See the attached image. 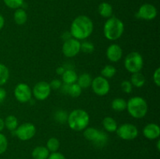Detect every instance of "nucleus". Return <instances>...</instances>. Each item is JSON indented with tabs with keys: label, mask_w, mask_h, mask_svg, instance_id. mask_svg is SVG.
<instances>
[{
	"label": "nucleus",
	"mask_w": 160,
	"mask_h": 159,
	"mask_svg": "<svg viewBox=\"0 0 160 159\" xmlns=\"http://www.w3.org/2000/svg\"><path fill=\"white\" fill-rule=\"evenodd\" d=\"M144 60L142 55L138 51H132L124 59L125 69L131 73H138L143 68Z\"/></svg>",
	"instance_id": "obj_5"
},
{
	"label": "nucleus",
	"mask_w": 160,
	"mask_h": 159,
	"mask_svg": "<svg viewBox=\"0 0 160 159\" xmlns=\"http://www.w3.org/2000/svg\"><path fill=\"white\" fill-rule=\"evenodd\" d=\"M94 24L92 19L85 15L77 17L70 26V34L77 40H84L93 32Z\"/></svg>",
	"instance_id": "obj_1"
},
{
	"label": "nucleus",
	"mask_w": 160,
	"mask_h": 159,
	"mask_svg": "<svg viewBox=\"0 0 160 159\" xmlns=\"http://www.w3.org/2000/svg\"><path fill=\"white\" fill-rule=\"evenodd\" d=\"M13 94L16 99L20 103L28 102L32 97V90L31 87L24 83L17 84L14 89Z\"/></svg>",
	"instance_id": "obj_12"
},
{
	"label": "nucleus",
	"mask_w": 160,
	"mask_h": 159,
	"mask_svg": "<svg viewBox=\"0 0 160 159\" xmlns=\"http://www.w3.org/2000/svg\"><path fill=\"white\" fill-rule=\"evenodd\" d=\"M121 89L123 92L127 94H130L133 90V86L131 84V81L129 80H123L121 83Z\"/></svg>",
	"instance_id": "obj_32"
},
{
	"label": "nucleus",
	"mask_w": 160,
	"mask_h": 159,
	"mask_svg": "<svg viewBox=\"0 0 160 159\" xmlns=\"http://www.w3.org/2000/svg\"><path fill=\"white\" fill-rule=\"evenodd\" d=\"M64 71H65V69H64L63 67H58V68L56 69V73L59 75H62V73H64Z\"/></svg>",
	"instance_id": "obj_39"
},
{
	"label": "nucleus",
	"mask_w": 160,
	"mask_h": 159,
	"mask_svg": "<svg viewBox=\"0 0 160 159\" xmlns=\"http://www.w3.org/2000/svg\"><path fill=\"white\" fill-rule=\"evenodd\" d=\"M102 125L104 129L109 132H116L117 127H118L117 121L110 116H106V118H104L102 121Z\"/></svg>",
	"instance_id": "obj_21"
},
{
	"label": "nucleus",
	"mask_w": 160,
	"mask_h": 159,
	"mask_svg": "<svg viewBox=\"0 0 160 159\" xmlns=\"http://www.w3.org/2000/svg\"><path fill=\"white\" fill-rule=\"evenodd\" d=\"M32 95L38 101H45L49 97L51 94V87L49 84L45 81H40L37 83L33 87Z\"/></svg>",
	"instance_id": "obj_11"
},
{
	"label": "nucleus",
	"mask_w": 160,
	"mask_h": 159,
	"mask_svg": "<svg viewBox=\"0 0 160 159\" xmlns=\"http://www.w3.org/2000/svg\"><path fill=\"white\" fill-rule=\"evenodd\" d=\"M153 81H154V84H156L157 87L160 86V69L157 68L154 72V74H153Z\"/></svg>",
	"instance_id": "obj_33"
},
{
	"label": "nucleus",
	"mask_w": 160,
	"mask_h": 159,
	"mask_svg": "<svg viewBox=\"0 0 160 159\" xmlns=\"http://www.w3.org/2000/svg\"><path fill=\"white\" fill-rule=\"evenodd\" d=\"M62 51L66 57H74L81 51V42L73 37H70L64 41Z\"/></svg>",
	"instance_id": "obj_10"
},
{
	"label": "nucleus",
	"mask_w": 160,
	"mask_h": 159,
	"mask_svg": "<svg viewBox=\"0 0 160 159\" xmlns=\"http://www.w3.org/2000/svg\"><path fill=\"white\" fill-rule=\"evenodd\" d=\"M98 13L101 17L103 18H109L112 16V6L109 4V2H103L100 3L98 8Z\"/></svg>",
	"instance_id": "obj_17"
},
{
	"label": "nucleus",
	"mask_w": 160,
	"mask_h": 159,
	"mask_svg": "<svg viewBox=\"0 0 160 159\" xmlns=\"http://www.w3.org/2000/svg\"><path fill=\"white\" fill-rule=\"evenodd\" d=\"M4 25H5V19L4 17H3V16L0 14V31L2 29Z\"/></svg>",
	"instance_id": "obj_38"
},
{
	"label": "nucleus",
	"mask_w": 160,
	"mask_h": 159,
	"mask_svg": "<svg viewBox=\"0 0 160 159\" xmlns=\"http://www.w3.org/2000/svg\"><path fill=\"white\" fill-rule=\"evenodd\" d=\"M47 159H66V157L63 154L56 151V152H52V154H49Z\"/></svg>",
	"instance_id": "obj_36"
},
{
	"label": "nucleus",
	"mask_w": 160,
	"mask_h": 159,
	"mask_svg": "<svg viewBox=\"0 0 160 159\" xmlns=\"http://www.w3.org/2000/svg\"><path fill=\"white\" fill-rule=\"evenodd\" d=\"M106 56L110 62H119L123 56V50L119 45L112 44L108 47L106 50Z\"/></svg>",
	"instance_id": "obj_14"
},
{
	"label": "nucleus",
	"mask_w": 160,
	"mask_h": 159,
	"mask_svg": "<svg viewBox=\"0 0 160 159\" xmlns=\"http://www.w3.org/2000/svg\"><path fill=\"white\" fill-rule=\"evenodd\" d=\"M14 22L17 25H23L28 20V14L23 9L19 8L15 10L13 13Z\"/></svg>",
	"instance_id": "obj_19"
},
{
	"label": "nucleus",
	"mask_w": 160,
	"mask_h": 159,
	"mask_svg": "<svg viewBox=\"0 0 160 159\" xmlns=\"http://www.w3.org/2000/svg\"><path fill=\"white\" fill-rule=\"evenodd\" d=\"M67 116H68V115H67L65 112L60 111V112H58L57 113H56V118L58 121L60 122V123H64V122L67 120Z\"/></svg>",
	"instance_id": "obj_34"
},
{
	"label": "nucleus",
	"mask_w": 160,
	"mask_h": 159,
	"mask_svg": "<svg viewBox=\"0 0 160 159\" xmlns=\"http://www.w3.org/2000/svg\"><path fill=\"white\" fill-rule=\"evenodd\" d=\"M36 133V127L31 123H24L16 129V135L17 138L23 141L31 140Z\"/></svg>",
	"instance_id": "obj_9"
},
{
	"label": "nucleus",
	"mask_w": 160,
	"mask_h": 159,
	"mask_svg": "<svg viewBox=\"0 0 160 159\" xmlns=\"http://www.w3.org/2000/svg\"><path fill=\"white\" fill-rule=\"evenodd\" d=\"M92 88L94 93L98 96H105L110 90V84L109 80L103 76H96L92 79Z\"/></svg>",
	"instance_id": "obj_8"
},
{
	"label": "nucleus",
	"mask_w": 160,
	"mask_h": 159,
	"mask_svg": "<svg viewBox=\"0 0 160 159\" xmlns=\"http://www.w3.org/2000/svg\"><path fill=\"white\" fill-rule=\"evenodd\" d=\"M117 73V69L112 65H106L101 71V76L106 79H109L115 76Z\"/></svg>",
	"instance_id": "obj_28"
},
{
	"label": "nucleus",
	"mask_w": 160,
	"mask_h": 159,
	"mask_svg": "<svg viewBox=\"0 0 160 159\" xmlns=\"http://www.w3.org/2000/svg\"><path fill=\"white\" fill-rule=\"evenodd\" d=\"M138 17L145 20H154L157 16V9L156 6L149 3H145L140 6L137 13Z\"/></svg>",
	"instance_id": "obj_13"
},
{
	"label": "nucleus",
	"mask_w": 160,
	"mask_h": 159,
	"mask_svg": "<svg viewBox=\"0 0 160 159\" xmlns=\"http://www.w3.org/2000/svg\"><path fill=\"white\" fill-rule=\"evenodd\" d=\"M143 135L148 140H156L160 136V128L156 123H148L143 128Z\"/></svg>",
	"instance_id": "obj_15"
},
{
	"label": "nucleus",
	"mask_w": 160,
	"mask_h": 159,
	"mask_svg": "<svg viewBox=\"0 0 160 159\" xmlns=\"http://www.w3.org/2000/svg\"><path fill=\"white\" fill-rule=\"evenodd\" d=\"M92 78L89 73H82L80 75L77 80V84L81 87V89H87L91 87Z\"/></svg>",
	"instance_id": "obj_20"
},
{
	"label": "nucleus",
	"mask_w": 160,
	"mask_h": 159,
	"mask_svg": "<svg viewBox=\"0 0 160 159\" xmlns=\"http://www.w3.org/2000/svg\"><path fill=\"white\" fill-rule=\"evenodd\" d=\"M148 108L147 101L142 97H133L127 102L128 113L134 118H144L148 112Z\"/></svg>",
	"instance_id": "obj_4"
},
{
	"label": "nucleus",
	"mask_w": 160,
	"mask_h": 159,
	"mask_svg": "<svg viewBox=\"0 0 160 159\" xmlns=\"http://www.w3.org/2000/svg\"><path fill=\"white\" fill-rule=\"evenodd\" d=\"M159 144H160V140H159L157 141V150L158 151H159L160 150V146H159Z\"/></svg>",
	"instance_id": "obj_41"
},
{
	"label": "nucleus",
	"mask_w": 160,
	"mask_h": 159,
	"mask_svg": "<svg viewBox=\"0 0 160 159\" xmlns=\"http://www.w3.org/2000/svg\"><path fill=\"white\" fill-rule=\"evenodd\" d=\"M8 147V140L4 134L0 132V154L6 151Z\"/></svg>",
	"instance_id": "obj_31"
},
{
	"label": "nucleus",
	"mask_w": 160,
	"mask_h": 159,
	"mask_svg": "<svg viewBox=\"0 0 160 159\" xmlns=\"http://www.w3.org/2000/svg\"><path fill=\"white\" fill-rule=\"evenodd\" d=\"M6 97V91L4 88L0 87V102L2 101Z\"/></svg>",
	"instance_id": "obj_37"
},
{
	"label": "nucleus",
	"mask_w": 160,
	"mask_h": 159,
	"mask_svg": "<svg viewBox=\"0 0 160 159\" xmlns=\"http://www.w3.org/2000/svg\"><path fill=\"white\" fill-rule=\"evenodd\" d=\"M5 128V123H4V120L2 118H0V132L4 129Z\"/></svg>",
	"instance_id": "obj_40"
},
{
	"label": "nucleus",
	"mask_w": 160,
	"mask_h": 159,
	"mask_svg": "<svg viewBox=\"0 0 160 159\" xmlns=\"http://www.w3.org/2000/svg\"><path fill=\"white\" fill-rule=\"evenodd\" d=\"M5 127L7 128L9 131H14L18 126V120L15 115H8L4 120Z\"/></svg>",
	"instance_id": "obj_24"
},
{
	"label": "nucleus",
	"mask_w": 160,
	"mask_h": 159,
	"mask_svg": "<svg viewBox=\"0 0 160 159\" xmlns=\"http://www.w3.org/2000/svg\"><path fill=\"white\" fill-rule=\"evenodd\" d=\"M49 85H50V87H51V89L58 90V89H59L61 87H62V82H61L59 80L56 79V80H53L50 83Z\"/></svg>",
	"instance_id": "obj_35"
},
{
	"label": "nucleus",
	"mask_w": 160,
	"mask_h": 159,
	"mask_svg": "<svg viewBox=\"0 0 160 159\" xmlns=\"http://www.w3.org/2000/svg\"><path fill=\"white\" fill-rule=\"evenodd\" d=\"M78 76L76 72L73 70H65L62 74V80L63 83L67 85L74 84L78 80Z\"/></svg>",
	"instance_id": "obj_16"
},
{
	"label": "nucleus",
	"mask_w": 160,
	"mask_h": 159,
	"mask_svg": "<svg viewBox=\"0 0 160 159\" xmlns=\"http://www.w3.org/2000/svg\"><path fill=\"white\" fill-rule=\"evenodd\" d=\"M95 50V46L90 41H84L83 43H81V51L83 52L90 54L92 53Z\"/></svg>",
	"instance_id": "obj_30"
},
{
	"label": "nucleus",
	"mask_w": 160,
	"mask_h": 159,
	"mask_svg": "<svg viewBox=\"0 0 160 159\" xmlns=\"http://www.w3.org/2000/svg\"><path fill=\"white\" fill-rule=\"evenodd\" d=\"M67 123L71 129L83 131L88 127L90 122L88 113L84 109H75L67 116Z\"/></svg>",
	"instance_id": "obj_2"
},
{
	"label": "nucleus",
	"mask_w": 160,
	"mask_h": 159,
	"mask_svg": "<svg viewBox=\"0 0 160 159\" xmlns=\"http://www.w3.org/2000/svg\"><path fill=\"white\" fill-rule=\"evenodd\" d=\"M117 134L120 138L124 140H131L138 136V129L131 123H123L117 127Z\"/></svg>",
	"instance_id": "obj_7"
},
{
	"label": "nucleus",
	"mask_w": 160,
	"mask_h": 159,
	"mask_svg": "<svg viewBox=\"0 0 160 159\" xmlns=\"http://www.w3.org/2000/svg\"><path fill=\"white\" fill-rule=\"evenodd\" d=\"M31 155L34 159H47L49 155V151L46 147L38 146L33 150Z\"/></svg>",
	"instance_id": "obj_18"
},
{
	"label": "nucleus",
	"mask_w": 160,
	"mask_h": 159,
	"mask_svg": "<svg viewBox=\"0 0 160 159\" xmlns=\"http://www.w3.org/2000/svg\"><path fill=\"white\" fill-rule=\"evenodd\" d=\"M124 31V24L120 19L115 17L108 18L103 26V34L106 39L116 41L120 38Z\"/></svg>",
	"instance_id": "obj_3"
},
{
	"label": "nucleus",
	"mask_w": 160,
	"mask_h": 159,
	"mask_svg": "<svg viewBox=\"0 0 160 159\" xmlns=\"http://www.w3.org/2000/svg\"><path fill=\"white\" fill-rule=\"evenodd\" d=\"M9 77V69L4 64L0 63V87L6 84Z\"/></svg>",
	"instance_id": "obj_26"
},
{
	"label": "nucleus",
	"mask_w": 160,
	"mask_h": 159,
	"mask_svg": "<svg viewBox=\"0 0 160 159\" xmlns=\"http://www.w3.org/2000/svg\"><path fill=\"white\" fill-rule=\"evenodd\" d=\"M131 83L132 86L135 87H142L145 84V77L140 72L135 73H132L131 78Z\"/></svg>",
	"instance_id": "obj_22"
},
{
	"label": "nucleus",
	"mask_w": 160,
	"mask_h": 159,
	"mask_svg": "<svg viewBox=\"0 0 160 159\" xmlns=\"http://www.w3.org/2000/svg\"><path fill=\"white\" fill-rule=\"evenodd\" d=\"M60 147L59 140L56 137H51L48 140L46 143V147L50 152H56Z\"/></svg>",
	"instance_id": "obj_27"
},
{
	"label": "nucleus",
	"mask_w": 160,
	"mask_h": 159,
	"mask_svg": "<svg viewBox=\"0 0 160 159\" xmlns=\"http://www.w3.org/2000/svg\"><path fill=\"white\" fill-rule=\"evenodd\" d=\"M84 136L88 140L92 142L98 147H104L108 141L107 134L94 127L86 128L84 131Z\"/></svg>",
	"instance_id": "obj_6"
},
{
	"label": "nucleus",
	"mask_w": 160,
	"mask_h": 159,
	"mask_svg": "<svg viewBox=\"0 0 160 159\" xmlns=\"http://www.w3.org/2000/svg\"><path fill=\"white\" fill-rule=\"evenodd\" d=\"M111 107L116 112H123L127 109V101L121 98H117L112 100Z\"/></svg>",
	"instance_id": "obj_23"
},
{
	"label": "nucleus",
	"mask_w": 160,
	"mask_h": 159,
	"mask_svg": "<svg viewBox=\"0 0 160 159\" xmlns=\"http://www.w3.org/2000/svg\"><path fill=\"white\" fill-rule=\"evenodd\" d=\"M7 7L17 9L21 7L23 4V0H3Z\"/></svg>",
	"instance_id": "obj_29"
},
{
	"label": "nucleus",
	"mask_w": 160,
	"mask_h": 159,
	"mask_svg": "<svg viewBox=\"0 0 160 159\" xmlns=\"http://www.w3.org/2000/svg\"><path fill=\"white\" fill-rule=\"evenodd\" d=\"M67 86V93H68V94L70 95V96H71L72 98H78V97L81 94L82 89H81V87H80L77 83H74V84H72Z\"/></svg>",
	"instance_id": "obj_25"
}]
</instances>
